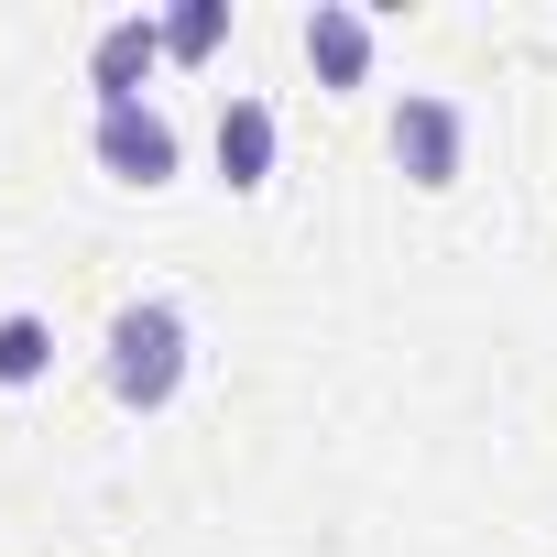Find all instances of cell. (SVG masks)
<instances>
[{"mask_svg":"<svg viewBox=\"0 0 557 557\" xmlns=\"http://www.w3.org/2000/svg\"><path fill=\"white\" fill-rule=\"evenodd\" d=\"M153 66H164V12H110L88 34V99L99 110H132L153 88Z\"/></svg>","mask_w":557,"mask_h":557,"instance_id":"obj_6","label":"cell"},{"mask_svg":"<svg viewBox=\"0 0 557 557\" xmlns=\"http://www.w3.org/2000/svg\"><path fill=\"white\" fill-rule=\"evenodd\" d=\"M383 153H394V175H405L416 197H448V186L470 175V110H459L448 88H405L394 121H383Z\"/></svg>","mask_w":557,"mask_h":557,"instance_id":"obj_2","label":"cell"},{"mask_svg":"<svg viewBox=\"0 0 557 557\" xmlns=\"http://www.w3.org/2000/svg\"><path fill=\"white\" fill-rule=\"evenodd\" d=\"M230 45V0H175L164 12V66H208Z\"/></svg>","mask_w":557,"mask_h":557,"instance_id":"obj_8","label":"cell"},{"mask_svg":"<svg viewBox=\"0 0 557 557\" xmlns=\"http://www.w3.org/2000/svg\"><path fill=\"white\" fill-rule=\"evenodd\" d=\"M186 372H197V318H186L175 296L110 307V329H99V383H110L121 416H164V405L186 394Z\"/></svg>","mask_w":557,"mask_h":557,"instance_id":"obj_1","label":"cell"},{"mask_svg":"<svg viewBox=\"0 0 557 557\" xmlns=\"http://www.w3.org/2000/svg\"><path fill=\"white\" fill-rule=\"evenodd\" d=\"M55 383V318L45 307H0V394Z\"/></svg>","mask_w":557,"mask_h":557,"instance_id":"obj_7","label":"cell"},{"mask_svg":"<svg viewBox=\"0 0 557 557\" xmlns=\"http://www.w3.org/2000/svg\"><path fill=\"white\" fill-rule=\"evenodd\" d=\"M88 164H99L110 186H132V197H164V186L186 175V132H175V110H153V99L88 110Z\"/></svg>","mask_w":557,"mask_h":557,"instance_id":"obj_3","label":"cell"},{"mask_svg":"<svg viewBox=\"0 0 557 557\" xmlns=\"http://www.w3.org/2000/svg\"><path fill=\"white\" fill-rule=\"evenodd\" d=\"M296 55H307V77L329 99H361L372 66H383V23L361 12V0H307V12H296Z\"/></svg>","mask_w":557,"mask_h":557,"instance_id":"obj_4","label":"cell"},{"mask_svg":"<svg viewBox=\"0 0 557 557\" xmlns=\"http://www.w3.org/2000/svg\"><path fill=\"white\" fill-rule=\"evenodd\" d=\"M273 153H285V121H273V99L230 88L219 121H208V164H219V186H230V197H262V186H273Z\"/></svg>","mask_w":557,"mask_h":557,"instance_id":"obj_5","label":"cell"}]
</instances>
